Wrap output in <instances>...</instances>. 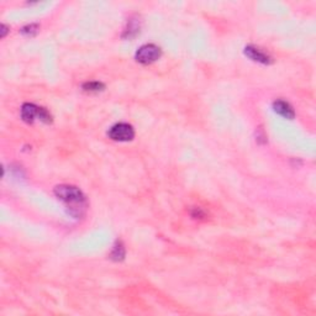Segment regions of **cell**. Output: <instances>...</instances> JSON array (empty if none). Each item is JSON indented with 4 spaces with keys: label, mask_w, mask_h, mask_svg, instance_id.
I'll return each mask as SVG.
<instances>
[{
    "label": "cell",
    "mask_w": 316,
    "mask_h": 316,
    "mask_svg": "<svg viewBox=\"0 0 316 316\" xmlns=\"http://www.w3.org/2000/svg\"><path fill=\"white\" fill-rule=\"evenodd\" d=\"M55 194L61 202H63L72 218H82L87 209V200L84 194L77 187L58 186L55 188Z\"/></svg>",
    "instance_id": "cell-1"
},
{
    "label": "cell",
    "mask_w": 316,
    "mask_h": 316,
    "mask_svg": "<svg viewBox=\"0 0 316 316\" xmlns=\"http://www.w3.org/2000/svg\"><path fill=\"white\" fill-rule=\"evenodd\" d=\"M161 48L156 45H143L136 52V61L142 64H150V63L156 62L161 57Z\"/></svg>",
    "instance_id": "cell-2"
},
{
    "label": "cell",
    "mask_w": 316,
    "mask_h": 316,
    "mask_svg": "<svg viewBox=\"0 0 316 316\" xmlns=\"http://www.w3.org/2000/svg\"><path fill=\"white\" fill-rule=\"evenodd\" d=\"M108 134L114 141H131L135 136V131L134 127L128 124L120 123L112 126Z\"/></svg>",
    "instance_id": "cell-3"
},
{
    "label": "cell",
    "mask_w": 316,
    "mask_h": 316,
    "mask_svg": "<svg viewBox=\"0 0 316 316\" xmlns=\"http://www.w3.org/2000/svg\"><path fill=\"white\" fill-rule=\"evenodd\" d=\"M245 55L251 58L252 61L263 64H270L272 63V57L268 53L263 52L262 49L257 48L254 46H247L245 48Z\"/></svg>",
    "instance_id": "cell-4"
},
{
    "label": "cell",
    "mask_w": 316,
    "mask_h": 316,
    "mask_svg": "<svg viewBox=\"0 0 316 316\" xmlns=\"http://www.w3.org/2000/svg\"><path fill=\"white\" fill-rule=\"evenodd\" d=\"M40 109H41V108L36 107V105H33V104H30V103L24 104L21 108L22 120L28 124L33 123V120H35L36 117L40 116Z\"/></svg>",
    "instance_id": "cell-5"
},
{
    "label": "cell",
    "mask_w": 316,
    "mask_h": 316,
    "mask_svg": "<svg viewBox=\"0 0 316 316\" xmlns=\"http://www.w3.org/2000/svg\"><path fill=\"white\" fill-rule=\"evenodd\" d=\"M273 109L277 114L281 116L285 117V119H294L295 111L292 108V105L284 100H277L273 103Z\"/></svg>",
    "instance_id": "cell-6"
},
{
    "label": "cell",
    "mask_w": 316,
    "mask_h": 316,
    "mask_svg": "<svg viewBox=\"0 0 316 316\" xmlns=\"http://www.w3.org/2000/svg\"><path fill=\"white\" fill-rule=\"evenodd\" d=\"M125 256V250H124V246L121 242H116V245L114 246V250L111 252V258L115 259V261H121Z\"/></svg>",
    "instance_id": "cell-7"
},
{
    "label": "cell",
    "mask_w": 316,
    "mask_h": 316,
    "mask_svg": "<svg viewBox=\"0 0 316 316\" xmlns=\"http://www.w3.org/2000/svg\"><path fill=\"white\" fill-rule=\"evenodd\" d=\"M83 88H84L85 90H88V92H99V90L104 89V84L99 82H90L85 83V84L83 85Z\"/></svg>",
    "instance_id": "cell-8"
},
{
    "label": "cell",
    "mask_w": 316,
    "mask_h": 316,
    "mask_svg": "<svg viewBox=\"0 0 316 316\" xmlns=\"http://www.w3.org/2000/svg\"><path fill=\"white\" fill-rule=\"evenodd\" d=\"M37 31H38L37 25H29V26H25V28H22L21 32L26 36H32V35H35Z\"/></svg>",
    "instance_id": "cell-9"
},
{
    "label": "cell",
    "mask_w": 316,
    "mask_h": 316,
    "mask_svg": "<svg viewBox=\"0 0 316 316\" xmlns=\"http://www.w3.org/2000/svg\"><path fill=\"white\" fill-rule=\"evenodd\" d=\"M6 26L5 25H3V26H1V37H4V36H5V33H6Z\"/></svg>",
    "instance_id": "cell-10"
}]
</instances>
